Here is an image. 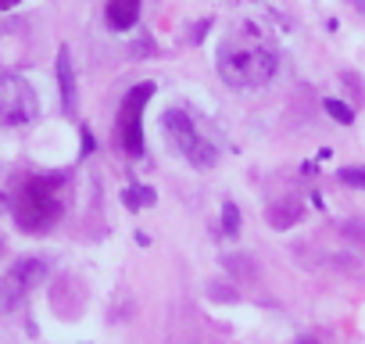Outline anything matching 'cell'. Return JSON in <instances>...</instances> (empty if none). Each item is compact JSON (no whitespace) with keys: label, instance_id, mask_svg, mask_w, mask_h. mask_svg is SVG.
Here are the masks:
<instances>
[{"label":"cell","instance_id":"6da1fadb","mask_svg":"<svg viewBox=\"0 0 365 344\" xmlns=\"http://www.w3.org/2000/svg\"><path fill=\"white\" fill-rule=\"evenodd\" d=\"M219 76L226 86L233 90H258L265 83H272L279 61L272 54V47H265L255 36H230L219 47Z\"/></svg>","mask_w":365,"mask_h":344},{"label":"cell","instance_id":"7a4b0ae2","mask_svg":"<svg viewBox=\"0 0 365 344\" xmlns=\"http://www.w3.org/2000/svg\"><path fill=\"white\" fill-rule=\"evenodd\" d=\"M61 212H65V201H61L58 176H29L11 201V216L19 230L26 233H47L61 219Z\"/></svg>","mask_w":365,"mask_h":344},{"label":"cell","instance_id":"3957f363","mask_svg":"<svg viewBox=\"0 0 365 344\" xmlns=\"http://www.w3.org/2000/svg\"><path fill=\"white\" fill-rule=\"evenodd\" d=\"M161 133L168 136V143L187 158L194 168H212L215 165V147L201 136V129L194 126V118L187 111H179V108H168L161 111Z\"/></svg>","mask_w":365,"mask_h":344},{"label":"cell","instance_id":"277c9868","mask_svg":"<svg viewBox=\"0 0 365 344\" xmlns=\"http://www.w3.org/2000/svg\"><path fill=\"white\" fill-rule=\"evenodd\" d=\"M154 97V83H136L122 104H118V118H115V140L125 154H143V108Z\"/></svg>","mask_w":365,"mask_h":344},{"label":"cell","instance_id":"5b68a950","mask_svg":"<svg viewBox=\"0 0 365 344\" xmlns=\"http://www.w3.org/2000/svg\"><path fill=\"white\" fill-rule=\"evenodd\" d=\"M40 115V97L22 76H0V122L29 126Z\"/></svg>","mask_w":365,"mask_h":344},{"label":"cell","instance_id":"8992f818","mask_svg":"<svg viewBox=\"0 0 365 344\" xmlns=\"http://www.w3.org/2000/svg\"><path fill=\"white\" fill-rule=\"evenodd\" d=\"M43 276H47V262H43V258H36V255L19 258V262L4 273V280H0V308H8V312L19 308V305L29 298V290L43 283Z\"/></svg>","mask_w":365,"mask_h":344},{"label":"cell","instance_id":"52a82bcc","mask_svg":"<svg viewBox=\"0 0 365 344\" xmlns=\"http://www.w3.org/2000/svg\"><path fill=\"white\" fill-rule=\"evenodd\" d=\"M104 15H108V26H111L115 33H125V29H133L136 19H140V0H108Z\"/></svg>","mask_w":365,"mask_h":344},{"label":"cell","instance_id":"ba28073f","mask_svg":"<svg viewBox=\"0 0 365 344\" xmlns=\"http://www.w3.org/2000/svg\"><path fill=\"white\" fill-rule=\"evenodd\" d=\"M265 219H269L272 230H290V226H297V223L304 219V205L294 201V198H287V201L272 205V208L265 212Z\"/></svg>","mask_w":365,"mask_h":344},{"label":"cell","instance_id":"9c48e42d","mask_svg":"<svg viewBox=\"0 0 365 344\" xmlns=\"http://www.w3.org/2000/svg\"><path fill=\"white\" fill-rule=\"evenodd\" d=\"M58 83H61V104H65V111H76V72H72L68 47L58 51Z\"/></svg>","mask_w":365,"mask_h":344},{"label":"cell","instance_id":"30bf717a","mask_svg":"<svg viewBox=\"0 0 365 344\" xmlns=\"http://www.w3.org/2000/svg\"><path fill=\"white\" fill-rule=\"evenodd\" d=\"M322 108H326V115H329V118H336L340 126H351V122H354V111H351L344 101H336V97H326V101H322Z\"/></svg>","mask_w":365,"mask_h":344},{"label":"cell","instance_id":"8fae6325","mask_svg":"<svg viewBox=\"0 0 365 344\" xmlns=\"http://www.w3.org/2000/svg\"><path fill=\"white\" fill-rule=\"evenodd\" d=\"M222 233L226 237H237L240 233V208L233 201H222Z\"/></svg>","mask_w":365,"mask_h":344},{"label":"cell","instance_id":"7c38bea8","mask_svg":"<svg viewBox=\"0 0 365 344\" xmlns=\"http://www.w3.org/2000/svg\"><path fill=\"white\" fill-rule=\"evenodd\" d=\"M125 205H129V208L154 205V191H150V187H133V191H125Z\"/></svg>","mask_w":365,"mask_h":344},{"label":"cell","instance_id":"4fadbf2b","mask_svg":"<svg viewBox=\"0 0 365 344\" xmlns=\"http://www.w3.org/2000/svg\"><path fill=\"white\" fill-rule=\"evenodd\" d=\"M340 180H344L347 187H358V191H365V168H361V165L340 168Z\"/></svg>","mask_w":365,"mask_h":344},{"label":"cell","instance_id":"5bb4252c","mask_svg":"<svg viewBox=\"0 0 365 344\" xmlns=\"http://www.w3.org/2000/svg\"><path fill=\"white\" fill-rule=\"evenodd\" d=\"M19 0H0V11H8V8H15Z\"/></svg>","mask_w":365,"mask_h":344},{"label":"cell","instance_id":"9a60e30c","mask_svg":"<svg viewBox=\"0 0 365 344\" xmlns=\"http://www.w3.org/2000/svg\"><path fill=\"white\" fill-rule=\"evenodd\" d=\"M294 344H319V340H315V337H297Z\"/></svg>","mask_w":365,"mask_h":344},{"label":"cell","instance_id":"2e32d148","mask_svg":"<svg viewBox=\"0 0 365 344\" xmlns=\"http://www.w3.org/2000/svg\"><path fill=\"white\" fill-rule=\"evenodd\" d=\"M354 8H358V11L365 15V0H354Z\"/></svg>","mask_w":365,"mask_h":344}]
</instances>
